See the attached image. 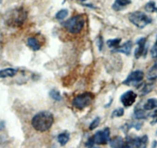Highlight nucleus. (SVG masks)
<instances>
[{
  "instance_id": "obj_28",
  "label": "nucleus",
  "mask_w": 157,
  "mask_h": 148,
  "mask_svg": "<svg viewBox=\"0 0 157 148\" xmlns=\"http://www.w3.org/2000/svg\"><path fill=\"white\" fill-rule=\"evenodd\" d=\"M151 56L153 58H157V39L151 49Z\"/></svg>"
},
{
  "instance_id": "obj_24",
  "label": "nucleus",
  "mask_w": 157,
  "mask_h": 148,
  "mask_svg": "<svg viewBox=\"0 0 157 148\" xmlns=\"http://www.w3.org/2000/svg\"><path fill=\"white\" fill-rule=\"evenodd\" d=\"M67 15H68V11H67V9H61L59 12H57L55 17H56L57 19L61 20L64 19V18H66V17L67 16Z\"/></svg>"
},
{
  "instance_id": "obj_21",
  "label": "nucleus",
  "mask_w": 157,
  "mask_h": 148,
  "mask_svg": "<svg viewBox=\"0 0 157 148\" xmlns=\"http://www.w3.org/2000/svg\"><path fill=\"white\" fill-rule=\"evenodd\" d=\"M49 96H50L52 100H55V101H61L62 97H61V93L57 89H52V90L49 92Z\"/></svg>"
},
{
  "instance_id": "obj_30",
  "label": "nucleus",
  "mask_w": 157,
  "mask_h": 148,
  "mask_svg": "<svg viewBox=\"0 0 157 148\" xmlns=\"http://www.w3.org/2000/svg\"><path fill=\"white\" fill-rule=\"evenodd\" d=\"M157 146V141L156 140H154L153 143V145H152V148H156Z\"/></svg>"
},
{
  "instance_id": "obj_27",
  "label": "nucleus",
  "mask_w": 157,
  "mask_h": 148,
  "mask_svg": "<svg viewBox=\"0 0 157 148\" xmlns=\"http://www.w3.org/2000/svg\"><path fill=\"white\" fill-rule=\"evenodd\" d=\"M149 117H151V121H150V123L151 125H155L157 123V109L153 111L152 113L149 114Z\"/></svg>"
},
{
  "instance_id": "obj_10",
  "label": "nucleus",
  "mask_w": 157,
  "mask_h": 148,
  "mask_svg": "<svg viewBox=\"0 0 157 148\" xmlns=\"http://www.w3.org/2000/svg\"><path fill=\"white\" fill-rule=\"evenodd\" d=\"M147 38L145 37H142V38L139 39L136 42V45H137V48L135 49L134 56L136 59L140 58L142 56L145 55L147 53V49H146V44H147Z\"/></svg>"
},
{
  "instance_id": "obj_33",
  "label": "nucleus",
  "mask_w": 157,
  "mask_h": 148,
  "mask_svg": "<svg viewBox=\"0 0 157 148\" xmlns=\"http://www.w3.org/2000/svg\"><path fill=\"white\" fill-rule=\"evenodd\" d=\"M90 148H96V147H90Z\"/></svg>"
},
{
  "instance_id": "obj_11",
  "label": "nucleus",
  "mask_w": 157,
  "mask_h": 148,
  "mask_svg": "<svg viewBox=\"0 0 157 148\" xmlns=\"http://www.w3.org/2000/svg\"><path fill=\"white\" fill-rule=\"evenodd\" d=\"M130 140L133 148H147L149 141L147 135H144L141 137H130Z\"/></svg>"
},
{
  "instance_id": "obj_4",
  "label": "nucleus",
  "mask_w": 157,
  "mask_h": 148,
  "mask_svg": "<svg viewBox=\"0 0 157 148\" xmlns=\"http://www.w3.org/2000/svg\"><path fill=\"white\" fill-rule=\"evenodd\" d=\"M94 98V95L92 92H83V93L77 96L73 100L72 103H73L74 106L76 107L77 109H84L90 106V103L93 101Z\"/></svg>"
},
{
  "instance_id": "obj_26",
  "label": "nucleus",
  "mask_w": 157,
  "mask_h": 148,
  "mask_svg": "<svg viewBox=\"0 0 157 148\" xmlns=\"http://www.w3.org/2000/svg\"><path fill=\"white\" fill-rule=\"evenodd\" d=\"M100 122H101V118L98 117H96V118H95L94 120L93 121L90 123V126H89V129H90V130H93L96 129V128L99 126Z\"/></svg>"
},
{
  "instance_id": "obj_8",
  "label": "nucleus",
  "mask_w": 157,
  "mask_h": 148,
  "mask_svg": "<svg viewBox=\"0 0 157 148\" xmlns=\"http://www.w3.org/2000/svg\"><path fill=\"white\" fill-rule=\"evenodd\" d=\"M111 148H133L130 137H127L126 140L120 136H116L109 141Z\"/></svg>"
},
{
  "instance_id": "obj_12",
  "label": "nucleus",
  "mask_w": 157,
  "mask_h": 148,
  "mask_svg": "<svg viewBox=\"0 0 157 148\" xmlns=\"http://www.w3.org/2000/svg\"><path fill=\"white\" fill-rule=\"evenodd\" d=\"M132 47H133V43H132L131 40H129V41L126 42L124 44H123L122 46H119L116 49H113V52H121V53H124L125 55L129 56L131 53Z\"/></svg>"
},
{
  "instance_id": "obj_25",
  "label": "nucleus",
  "mask_w": 157,
  "mask_h": 148,
  "mask_svg": "<svg viewBox=\"0 0 157 148\" xmlns=\"http://www.w3.org/2000/svg\"><path fill=\"white\" fill-rule=\"evenodd\" d=\"M124 114V109L123 108H118V109H114L112 113L111 117L114 118V117H121Z\"/></svg>"
},
{
  "instance_id": "obj_32",
  "label": "nucleus",
  "mask_w": 157,
  "mask_h": 148,
  "mask_svg": "<svg viewBox=\"0 0 157 148\" xmlns=\"http://www.w3.org/2000/svg\"><path fill=\"white\" fill-rule=\"evenodd\" d=\"M81 1H82V2H84V1H86V0H81Z\"/></svg>"
},
{
  "instance_id": "obj_18",
  "label": "nucleus",
  "mask_w": 157,
  "mask_h": 148,
  "mask_svg": "<svg viewBox=\"0 0 157 148\" xmlns=\"http://www.w3.org/2000/svg\"><path fill=\"white\" fill-rule=\"evenodd\" d=\"M133 116L136 120H142V119H147L149 117V114H147L144 109H140V108H136Z\"/></svg>"
},
{
  "instance_id": "obj_22",
  "label": "nucleus",
  "mask_w": 157,
  "mask_h": 148,
  "mask_svg": "<svg viewBox=\"0 0 157 148\" xmlns=\"http://www.w3.org/2000/svg\"><path fill=\"white\" fill-rule=\"evenodd\" d=\"M121 42V39H109L108 41L107 42V46H109L111 49H116L117 47L120 46V43Z\"/></svg>"
},
{
  "instance_id": "obj_2",
  "label": "nucleus",
  "mask_w": 157,
  "mask_h": 148,
  "mask_svg": "<svg viewBox=\"0 0 157 148\" xmlns=\"http://www.w3.org/2000/svg\"><path fill=\"white\" fill-rule=\"evenodd\" d=\"M84 23V17L82 15H77L63 23V26L70 33L77 34L82 30Z\"/></svg>"
},
{
  "instance_id": "obj_3",
  "label": "nucleus",
  "mask_w": 157,
  "mask_h": 148,
  "mask_svg": "<svg viewBox=\"0 0 157 148\" xmlns=\"http://www.w3.org/2000/svg\"><path fill=\"white\" fill-rule=\"evenodd\" d=\"M129 20L140 29H143L152 23V18L149 15L139 11L130 13L129 15Z\"/></svg>"
},
{
  "instance_id": "obj_19",
  "label": "nucleus",
  "mask_w": 157,
  "mask_h": 148,
  "mask_svg": "<svg viewBox=\"0 0 157 148\" xmlns=\"http://www.w3.org/2000/svg\"><path fill=\"white\" fill-rule=\"evenodd\" d=\"M69 139H70V135H69V134L67 132L61 133V134H60L58 136V141L59 142V143L61 146L66 145V143L68 142Z\"/></svg>"
},
{
  "instance_id": "obj_23",
  "label": "nucleus",
  "mask_w": 157,
  "mask_h": 148,
  "mask_svg": "<svg viewBox=\"0 0 157 148\" xmlns=\"http://www.w3.org/2000/svg\"><path fill=\"white\" fill-rule=\"evenodd\" d=\"M153 89V83H147L144 86L141 92H142V95H147V94L150 93V92H151L152 89Z\"/></svg>"
},
{
  "instance_id": "obj_6",
  "label": "nucleus",
  "mask_w": 157,
  "mask_h": 148,
  "mask_svg": "<svg viewBox=\"0 0 157 148\" xmlns=\"http://www.w3.org/2000/svg\"><path fill=\"white\" fill-rule=\"evenodd\" d=\"M110 128L107 127L103 130H99L91 137L94 143L97 144H106L110 141Z\"/></svg>"
},
{
  "instance_id": "obj_1",
  "label": "nucleus",
  "mask_w": 157,
  "mask_h": 148,
  "mask_svg": "<svg viewBox=\"0 0 157 148\" xmlns=\"http://www.w3.org/2000/svg\"><path fill=\"white\" fill-rule=\"evenodd\" d=\"M54 121L55 119L53 114L49 111L43 110L34 116L32 120V125L35 130L44 132L52 127Z\"/></svg>"
},
{
  "instance_id": "obj_14",
  "label": "nucleus",
  "mask_w": 157,
  "mask_h": 148,
  "mask_svg": "<svg viewBox=\"0 0 157 148\" xmlns=\"http://www.w3.org/2000/svg\"><path fill=\"white\" fill-rule=\"evenodd\" d=\"M130 3L131 0H115L113 5V9L115 11H121Z\"/></svg>"
},
{
  "instance_id": "obj_17",
  "label": "nucleus",
  "mask_w": 157,
  "mask_h": 148,
  "mask_svg": "<svg viewBox=\"0 0 157 148\" xmlns=\"http://www.w3.org/2000/svg\"><path fill=\"white\" fill-rule=\"evenodd\" d=\"M147 79L149 80H156L157 79V62L152 66V67L149 69L147 75Z\"/></svg>"
},
{
  "instance_id": "obj_16",
  "label": "nucleus",
  "mask_w": 157,
  "mask_h": 148,
  "mask_svg": "<svg viewBox=\"0 0 157 148\" xmlns=\"http://www.w3.org/2000/svg\"><path fill=\"white\" fill-rule=\"evenodd\" d=\"M157 107V99L150 98L147 100V101L144 103V110H152Z\"/></svg>"
},
{
  "instance_id": "obj_15",
  "label": "nucleus",
  "mask_w": 157,
  "mask_h": 148,
  "mask_svg": "<svg viewBox=\"0 0 157 148\" xmlns=\"http://www.w3.org/2000/svg\"><path fill=\"white\" fill-rule=\"evenodd\" d=\"M27 45L33 51H38L41 48V44H40L39 41L35 37H29L27 40Z\"/></svg>"
},
{
  "instance_id": "obj_31",
  "label": "nucleus",
  "mask_w": 157,
  "mask_h": 148,
  "mask_svg": "<svg viewBox=\"0 0 157 148\" xmlns=\"http://www.w3.org/2000/svg\"><path fill=\"white\" fill-rule=\"evenodd\" d=\"M2 2V0H0V4H1Z\"/></svg>"
},
{
  "instance_id": "obj_29",
  "label": "nucleus",
  "mask_w": 157,
  "mask_h": 148,
  "mask_svg": "<svg viewBox=\"0 0 157 148\" xmlns=\"http://www.w3.org/2000/svg\"><path fill=\"white\" fill-rule=\"evenodd\" d=\"M97 43H98V48H99V50L101 51V50H102L103 46H104V42H103L102 37H101V36L98 37Z\"/></svg>"
},
{
  "instance_id": "obj_20",
  "label": "nucleus",
  "mask_w": 157,
  "mask_h": 148,
  "mask_svg": "<svg viewBox=\"0 0 157 148\" xmlns=\"http://www.w3.org/2000/svg\"><path fill=\"white\" fill-rule=\"evenodd\" d=\"M145 9L148 12H157V6H156V2L154 1H150L147 2L145 6Z\"/></svg>"
},
{
  "instance_id": "obj_5",
  "label": "nucleus",
  "mask_w": 157,
  "mask_h": 148,
  "mask_svg": "<svg viewBox=\"0 0 157 148\" xmlns=\"http://www.w3.org/2000/svg\"><path fill=\"white\" fill-rule=\"evenodd\" d=\"M27 18V12L22 9H15L12 11L10 16L7 18L8 24L12 26H19L24 23Z\"/></svg>"
},
{
  "instance_id": "obj_13",
  "label": "nucleus",
  "mask_w": 157,
  "mask_h": 148,
  "mask_svg": "<svg viewBox=\"0 0 157 148\" xmlns=\"http://www.w3.org/2000/svg\"><path fill=\"white\" fill-rule=\"evenodd\" d=\"M17 69L14 68H6L0 70V78H8V77L15 76L17 74Z\"/></svg>"
},
{
  "instance_id": "obj_9",
  "label": "nucleus",
  "mask_w": 157,
  "mask_h": 148,
  "mask_svg": "<svg viewBox=\"0 0 157 148\" xmlns=\"http://www.w3.org/2000/svg\"><path fill=\"white\" fill-rule=\"evenodd\" d=\"M137 94L133 90H128L124 92L121 97V101L125 107H130L136 102Z\"/></svg>"
},
{
  "instance_id": "obj_7",
  "label": "nucleus",
  "mask_w": 157,
  "mask_h": 148,
  "mask_svg": "<svg viewBox=\"0 0 157 148\" xmlns=\"http://www.w3.org/2000/svg\"><path fill=\"white\" fill-rule=\"evenodd\" d=\"M144 73L141 70H136L132 72L125 80L123 82V84L127 86H136L144 80Z\"/></svg>"
}]
</instances>
